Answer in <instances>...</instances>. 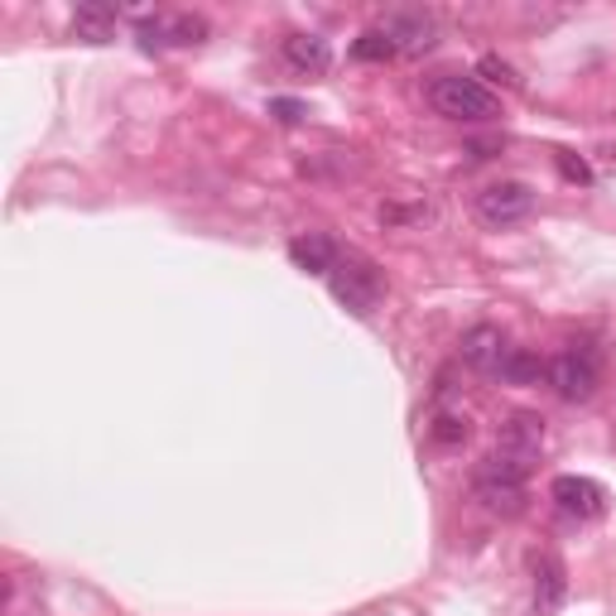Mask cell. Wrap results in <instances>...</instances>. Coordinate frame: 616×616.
<instances>
[{"label": "cell", "instance_id": "3", "mask_svg": "<svg viewBox=\"0 0 616 616\" xmlns=\"http://www.w3.org/2000/svg\"><path fill=\"white\" fill-rule=\"evenodd\" d=\"M429 107L438 111V116H448V121H492L501 116V102H496V92H486L477 78H462V72H448V78H438L429 87Z\"/></svg>", "mask_w": 616, "mask_h": 616}, {"label": "cell", "instance_id": "11", "mask_svg": "<svg viewBox=\"0 0 616 616\" xmlns=\"http://www.w3.org/2000/svg\"><path fill=\"white\" fill-rule=\"evenodd\" d=\"M569 593V569L559 555H535V612L549 616Z\"/></svg>", "mask_w": 616, "mask_h": 616}, {"label": "cell", "instance_id": "9", "mask_svg": "<svg viewBox=\"0 0 616 616\" xmlns=\"http://www.w3.org/2000/svg\"><path fill=\"white\" fill-rule=\"evenodd\" d=\"M496 452H506V458L530 468L539 452H545V419H539V414H525V410L511 414L506 429H501V448Z\"/></svg>", "mask_w": 616, "mask_h": 616}, {"label": "cell", "instance_id": "7", "mask_svg": "<svg viewBox=\"0 0 616 616\" xmlns=\"http://www.w3.org/2000/svg\"><path fill=\"white\" fill-rule=\"evenodd\" d=\"M135 34H141V48L145 54H155V48H165V44H203L208 40V20L203 15H155V20H141L135 24Z\"/></svg>", "mask_w": 616, "mask_h": 616}, {"label": "cell", "instance_id": "13", "mask_svg": "<svg viewBox=\"0 0 616 616\" xmlns=\"http://www.w3.org/2000/svg\"><path fill=\"white\" fill-rule=\"evenodd\" d=\"M284 58H289V68H299V72H328V63H333V48L328 40H318V34H289L284 40Z\"/></svg>", "mask_w": 616, "mask_h": 616}, {"label": "cell", "instance_id": "6", "mask_svg": "<svg viewBox=\"0 0 616 616\" xmlns=\"http://www.w3.org/2000/svg\"><path fill=\"white\" fill-rule=\"evenodd\" d=\"M545 376L559 391V400H569V405H583V400H593V391H597L593 351H559V357L545 367Z\"/></svg>", "mask_w": 616, "mask_h": 616}, {"label": "cell", "instance_id": "20", "mask_svg": "<svg viewBox=\"0 0 616 616\" xmlns=\"http://www.w3.org/2000/svg\"><path fill=\"white\" fill-rule=\"evenodd\" d=\"M270 116H280L284 125H299V121L309 116V107L299 102V97H275V102H270Z\"/></svg>", "mask_w": 616, "mask_h": 616}, {"label": "cell", "instance_id": "8", "mask_svg": "<svg viewBox=\"0 0 616 616\" xmlns=\"http://www.w3.org/2000/svg\"><path fill=\"white\" fill-rule=\"evenodd\" d=\"M381 30H385V40L395 44V54H410V58L429 54L438 44V24L424 15V10H395V15L381 20Z\"/></svg>", "mask_w": 616, "mask_h": 616}, {"label": "cell", "instance_id": "10", "mask_svg": "<svg viewBox=\"0 0 616 616\" xmlns=\"http://www.w3.org/2000/svg\"><path fill=\"white\" fill-rule=\"evenodd\" d=\"M506 351H511V337L501 328H492V323H477V328L462 337V361H468L472 371H482V376H496Z\"/></svg>", "mask_w": 616, "mask_h": 616}, {"label": "cell", "instance_id": "19", "mask_svg": "<svg viewBox=\"0 0 616 616\" xmlns=\"http://www.w3.org/2000/svg\"><path fill=\"white\" fill-rule=\"evenodd\" d=\"M555 159H559V173H563L569 183H593V169H587L583 159L573 155V149H555Z\"/></svg>", "mask_w": 616, "mask_h": 616}, {"label": "cell", "instance_id": "14", "mask_svg": "<svg viewBox=\"0 0 616 616\" xmlns=\"http://www.w3.org/2000/svg\"><path fill=\"white\" fill-rule=\"evenodd\" d=\"M116 20H121V10L116 5H78V15H72V34L87 44H107L111 34H116Z\"/></svg>", "mask_w": 616, "mask_h": 616}, {"label": "cell", "instance_id": "15", "mask_svg": "<svg viewBox=\"0 0 616 616\" xmlns=\"http://www.w3.org/2000/svg\"><path fill=\"white\" fill-rule=\"evenodd\" d=\"M539 376H545V361L525 347H511L496 367V381H506V385H530V381H539Z\"/></svg>", "mask_w": 616, "mask_h": 616}, {"label": "cell", "instance_id": "4", "mask_svg": "<svg viewBox=\"0 0 616 616\" xmlns=\"http://www.w3.org/2000/svg\"><path fill=\"white\" fill-rule=\"evenodd\" d=\"M535 212V188L520 183V179H501V183H486L477 193V217L486 226H515Z\"/></svg>", "mask_w": 616, "mask_h": 616}, {"label": "cell", "instance_id": "2", "mask_svg": "<svg viewBox=\"0 0 616 616\" xmlns=\"http://www.w3.org/2000/svg\"><path fill=\"white\" fill-rule=\"evenodd\" d=\"M328 289H333V299L343 309H351L357 318H367V313H376V304H381L385 280H381V270H376L367 256H357V250H337V266L328 270Z\"/></svg>", "mask_w": 616, "mask_h": 616}, {"label": "cell", "instance_id": "16", "mask_svg": "<svg viewBox=\"0 0 616 616\" xmlns=\"http://www.w3.org/2000/svg\"><path fill=\"white\" fill-rule=\"evenodd\" d=\"M351 58L357 63H385V58H395V44L385 40V30H367L357 44H351Z\"/></svg>", "mask_w": 616, "mask_h": 616}, {"label": "cell", "instance_id": "12", "mask_svg": "<svg viewBox=\"0 0 616 616\" xmlns=\"http://www.w3.org/2000/svg\"><path fill=\"white\" fill-rule=\"evenodd\" d=\"M289 260H294L299 270L323 275V280H328V270L337 266V246L328 242V236L309 232V236H294V242H289Z\"/></svg>", "mask_w": 616, "mask_h": 616}, {"label": "cell", "instance_id": "18", "mask_svg": "<svg viewBox=\"0 0 616 616\" xmlns=\"http://www.w3.org/2000/svg\"><path fill=\"white\" fill-rule=\"evenodd\" d=\"M477 72H482V78H492V82H501L506 92H515V87H520V78H515V68H511L506 58H496V54H486L482 63H477Z\"/></svg>", "mask_w": 616, "mask_h": 616}, {"label": "cell", "instance_id": "5", "mask_svg": "<svg viewBox=\"0 0 616 616\" xmlns=\"http://www.w3.org/2000/svg\"><path fill=\"white\" fill-rule=\"evenodd\" d=\"M549 501L569 515V520H597L607 515V486L593 482V477H578V472H563L549 482Z\"/></svg>", "mask_w": 616, "mask_h": 616}, {"label": "cell", "instance_id": "17", "mask_svg": "<svg viewBox=\"0 0 616 616\" xmlns=\"http://www.w3.org/2000/svg\"><path fill=\"white\" fill-rule=\"evenodd\" d=\"M468 419H462V414H438V419H434V438H438V444H444V448H452V444H468Z\"/></svg>", "mask_w": 616, "mask_h": 616}, {"label": "cell", "instance_id": "1", "mask_svg": "<svg viewBox=\"0 0 616 616\" xmlns=\"http://www.w3.org/2000/svg\"><path fill=\"white\" fill-rule=\"evenodd\" d=\"M525 477H530L525 462L506 458V452H492V458H482L472 472L477 501L496 515H520L525 511Z\"/></svg>", "mask_w": 616, "mask_h": 616}]
</instances>
